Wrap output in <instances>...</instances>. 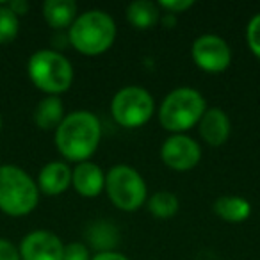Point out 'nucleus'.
<instances>
[{"label":"nucleus","mask_w":260,"mask_h":260,"mask_svg":"<svg viewBox=\"0 0 260 260\" xmlns=\"http://www.w3.org/2000/svg\"><path fill=\"white\" fill-rule=\"evenodd\" d=\"M102 139V123L94 112L80 109L64 116L55 128V146L70 162H86L96 152Z\"/></svg>","instance_id":"f257e3e1"},{"label":"nucleus","mask_w":260,"mask_h":260,"mask_svg":"<svg viewBox=\"0 0 260 260\" xmlns=\"http://www.w3.org/2000/svg\"><path fill=\"white\" fill-rule=\"evenodd\" d=\"M116 22L109 13L102 9H91L77 15L75 22L68 29V43L82 55L105 54L116 41Z\"/></svg>","instance_id":"f03ea898"},{"label":"nucleus","mask_w":260,"mask_h":260,"mask_svg":"<svg viewBox=\"0 0 260 260\" xmlns=\"http://www.w3.org/2000/svg\"><path fill=\"white\" fill-rule=\"evenodd\" d=\"M207 111V100L194 87H177L166 94L159 107V121L171 134H185L198 126Z\"/></svg>","instance_id":"7ed1b4c3"},{"label":"nucleus","mask_w":260,"mask_h":260,"mask_svg":"<svg viewBox=\"0 0 260 260\" xmlns=\"http://www.w3.org/2000/svg\"><path fill=\"white\" fill-rule=\"evenodd\" d=\"M40 202V189L22 168L0 166V210L8 216L22 217L30 214Z\"/></svg>","instance_id":"20e7f679"},{"label":"nucleus","mask_w":260,"mask_h":260,"mask_svg":"<svg viewBox=\"0 0 260 260\" xmlns=\"http://www.w3.org/2000/svg\"><path fill=\"white\" fill-rule=\"evenodd\" d=\"M27 73L34 86L48 96H59L72 87L73 66L61 52L38 50L27 62Z\"/></svg>","instance_id":"39448f33"},{"label":"nucleus","mask_w":260,"mask_h":260,"mask_svg":"<svg viewBox=\"0 0 260 260\" xmlns=\"http://www.w3.org/2000/svg\"><path fill=\"white\" fill-rule=\"evenodd\" d=\"M105 192L111 203L123 212L141 209L148 200L145 178L128 164H116L105 173Z\"/></svg>","instance_id":"423d86ee"},{"label":"nucleus","mask_w":260,"mask_h":260,"mask_svg":"<svg viewBox=\"0 0 260 260\" xmlns=\"http://www.w3.org/2000/svg\"><path fill=\"white\" fill-rule=\"evenodd\" d=\"M155 100L152 93L141 86H125L111 100V114L123 128H139L152 119Z\"/></svg>","instance_id":"0eeeda50"},{"label":"nucleus","mask_w":260,"mask_h":260,"mask_svg":"<svg viewBox=\"0 0 260 260\" xmlns=\"http://www.w3.org/2000/svg\"><path fill=\"white\" fill-rule=\"evenodd\" d=\"M191 57L202 72L217 75L230 68L232 48L217 34H202L192 43Z\"/></svg>","instance_id":"6e6552de"},{"label":"nucleus","mask_w":260,"mask_h":260,"mask_svg":"<svg viewBox=\"0 0 260 260\" xmlns=\"http://www.w3.org/2000/svg\"><path fill=\"white\" fill-rule=\"evenodd\" d=\"M160 160L170 170L185 173L202 160V146L187 134H171L160 146Z\"/></svg>","instance_id":"1a4fd4ad"},{"label":"nucleus","mask_w":260,"mask_h":260,"mask_svg":"<svg viewBox=\"0 0 260 260\" xmlns=\"http://www.w3.org/2000/svg\"><path fill=\"white\" fill-rule=\"evenodd\" d=\"M62 251H64L62 241L47 230L27 234L18 248L22 260H62Z\"/></svg>","instance_id":"9d476101"},{"label":"nucleus","mask_w":260,"mask_h":260,"mask_svg":"<svg viewBox=\"0 0 260 260\" xmlns=\"http://www.w3.org/2000/svg\"><path fill=\"white\" fill-rule=\"evenodd\" d=\"M198 132L209 146H223L232 134L230 116L219 107H207L198 123Z\"/></svg>","instance_id":"9b49d317"},{"label":"nucleus","mask_w":260,"mask_h":260,"mask_svg":"<svg viewBox=\"0 0 260 260\" xmlns=\"http://www.w3.org/2000/svg\"><path fill=\"white\" fill-rule=\"evenodd\" d=\"M72 187L84 198H96L105 189V173L98 164L86 160L72 170Z\"/></svg>","instance_id":"f8f14e48"},{"label":"nucleus","mask_w":260,"mask_h":260,"mask_svg":"<svg viewBox=\"0 0 260 260\" xmlns=\"http://www.w3.org/2000/svg\"><path fill=\"white\" fill-rule=\"evenodd\" d=\"M38 189L43 194L57 196L62 194L72 185V168L62 160H54L41 168L38 175Z\"/></svg>","instance_id":"ddd939ff"},{"label":"nucleus","mask_w":260,"mask_h":260,"mask_svg":"<svg viewBox=\"0 0 260 260\" xmlns=\"http://www.w3.org/2000/svg\"><path fill=\"white\" fill-rule=\"evenodd\" d=\"M119 237L121 235L118 232V226L107 219L93 221L86 230L87 248H93L96 253L116 251Z\"/></svg>","instance_id":"4468645a"},{"label":"nucleus","mask_w":260,"mask_h":260,"mask_svg":"<svg viewBox=\"0 0 260 260\" xmlns=\"http://www.w3.org/2000/svg\"><path fill=\"white\" fill-rule=\"evenodd\" d=\"M214 214L226 223H242L251 216V203L237 194H224L214 202Z\"/></svg>","instance_id":"2eb2a0df"},{"label":"nucleus","mask_w":260,"mask_h":260,"mask_svg":"<svg viewBox=\"0 0 260 260\" xmlns=\"http://www.w3.org/2000/svg\"><path fill=\"white\" fill-rule=\"evenodd\" d=\"M43 18L52 29H70L77 18V4L73 0H47L43 4Z\"/></svg>","instance_id":"dca6fc26"},{"label":"nucleus","mask_w":260,"mask_h":260,"mask_svg":"<svg viewBox=\"0 0 260 260\" xmlns=\"http://www.w3.org/2000/svg\"><path fill=\"white\" fill-rule=\"evenodd\" d=\"M126 20L134 29L148 30L160 22V9L155 2L136 0L126 6Z\"/></svg>","instance_id":"f3484780"},{"label":"nucleus","mask_w":260,"mask_h":260,"mask_svg":"<svg viewBox=\"0 0 260 260\" xmlns=\"http://www.w3.org/2000/svg\"><path fill=\"white\" fill-rule=\"evenodd\" d=\"M64 104L59 96H45L34 111V123L41 130H55L64 119Z\"/></svg>","instance_id":"a211bd4d"},{"label":"nucleus","mask_w":260,"mask_h":260,"mask_svg":"<svg viewBox=\"0 0 260 260\" xmlns=\"http://www.w3.org/2000/svg\"><path fill=\"white\" fill-rule=\"evenodd\" d=\"M148 210L157 219H171L180 209L178 196L171 191H157L146 200Z\"/></svg>","instance_id":"6ab92c4d"},{"label":"nucleus","mask_w":260,"mask_h":260,"mask_svg":"<svg viewBox=\"0 0 260 260\" xmlns=\"http://www.w3.org/2000/svg\"><path fill=\"white\" fill-rule=\"evenodd\" d=\"M20 30V20L6 4L0 6V45H8L16 40Z\"/></svg>","instance_id":"aec40b11"},{"label":"nucleus","mask_w":260,"mask_h":260,"mask_svg":"<svg viewBox=\"0 0 260 260\" xmlns=\"http://www.w3.org/2000/svg\"><path fill=\"white\" fill-rule=\"evenodd\" d=\"M246 43L256 61L260 62V13L253 15L246 25Z\"/></svg>","instance_id":"412c9836"},{"label":"nucleus","mask_w":260,"mask_h":260,"mask_svg":"<svg viewBox=\"0 0 260 260\" xmlns=\"http://www.w3.org/2000/svg\"><path fill=\"white\" fill-rule=\"evenodd\" d=\"M62 260H91V251L84 242H70L64 246Z\"/></svg>","instance_id":"4be33fe9"},{"label":"nucleus","mask_w":260,"mask_h":260,"mask_svg":"<svg viewBox=\"0 0 260 260\" xmlns=\"http://www.w3.org/2000/svg\"><path fill=\"white\" fill-rule=\"evenodd\" d=\"M157 6H159L160 11L177 16V15H180V13L191 9L192 6H194V2H192V0H159Z\"/></svg>","instance_id":"5701e85b"},{"label":"nucleus","mask_w":260,"mask_h":260,"mask_svg":"<svg viewBox=\"0 0 260 260\" xmlns=\"http://www.w3.org/2000/svg\"><path fill=\"white\" fill-rule=\"evenodd\" d=\"M0 260H22L18 248L8 239H0Z\"/></svg>","instance_id":"b1692460"},{"label":"nucleus","mask_w":260,"mask_h":260,"mask_svg":"<svg viewBox=\"0 0 260 260\" xmlns=\"http://www.w3.org/2000/svg\"><path fill=\"white\" fill-rule=\"evenodd\" d=\"M6 6H8L16 16H23L29 11V4H27L25 0H11V2H8Z\"/></svg>","instance_id":"393cba45"},{"label":"nucleus","mask_w":260,"mask_h":260,"mask_svg":"<svg viewBox=\"0 0 260 260\" xmlns=\"http://www.w3.org/2000/svg\"><path fill=\"white\" fill-rule=\"evenodd\" d=\"M91 260H130L126 255L119 251H105V253H94Z\"/></svg>","instance_id":"a878e982"},{"label":"nucleus","mask_w":260,"mask_h":260,"mask_svg":"<svg viewBox=\"0 0 260 260\" xmlns=\"http://www.w3.org/2000/svg\"><path fill=\"white\" fill-rule=\"evenodd\" d=\"M160 23H162L164 27H168V29H171V27L177 23V16L175 15H160Z\"/></svg>","instance_id":"bb28decb"},{"label":"nucleus","mask_w":260,"mask_h":260,"mask_svg":"<svg viewBox=\"0 0 260 260\" xmlns=\"http://www.w3.org/2000/svg\"><path fill=\"white\" fill-rule=\"evenodd\" d=\"M0 128H2V116H0Z\"/></svg>","instance_id":"cd10ccee"}]
</instances>
